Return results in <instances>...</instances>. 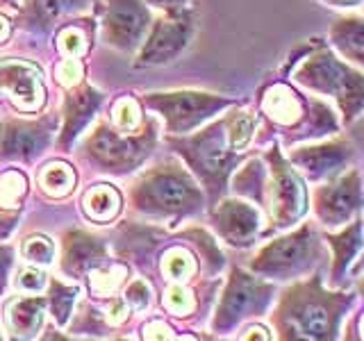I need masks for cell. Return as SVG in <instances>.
Returning <instances> with one entry per match:
<instances>
[{
  "mask_svg": "<svg viewBox=\"0 0 364 341\" xmlns=\"http://www.w3.org/2000/svg\"><path fill=\"white\" fill-rule=\"evenodd\" d=\"M257 123H264L267 132L262 144L278 141L282 151L326 139L344 130L339 114L328 100L294 85L287 75L271 80L259 91L257 100Z\"/></svg>",
  "mask_w": 364,
  "mask_h": 341,
  "instance_id": "7a4b0ae2",
  "label": "cell"
},
{
  "mask_svg": "<svg viewBox=\"0 0 364 341\" xmlns=\"http://www.w3.org/2000/svg\"><path fill=\"white\" fill-rule=\"evenodd\" d=\"M60 48L66 57L82 55L87 50V37L80 28H66L60 34Z\"/></svg>",
  "mask_w": 364,
  "mask_h": 341,
  "instance_id": "e575fe53",
  "label": "cell"
},
{
  "mask_svg": "<svg viewBox=\"0 0 364 341\" xmlns=\"http://www.w3.org/2000/svg\"><path fill=\"white\" fill-rule=\"evenodd\" d=\"M360 11H362V14H364V5H362V7H360Z\"/></svg>",
  "mask_w": 364,
  "mask_h": 341,
  "instance_id": "7dc6e473",
  "label": "cell"
},
{
  "mask_svg": "<svg viewBox=\"0 0 364 341\" xmlns=\"http://www.w3.org/2000/svg\"><path fill=\"white\" fill-rule=\"evenodd\" d=\"M162 271L168 280L182 282V280H187L196 273V259H193V255L187 248H171L164 255Z\"/></svg>",
  "mask_w": 364,
  "mask_h": 341,
  "instance_id": "484cf974",
  "label": "cell"
},
{
  "mask_svg": "<svg viewBox=\"0 0 364 341\" xmlns=\"http://www.w3.org/2000/svg\"><path fill=\"white\" fill-rule=\"evenodd\" d=\"M341 339L364 341V301H355V307H353L344 325H341Z\"/></svg>",
  "mask_w": 364,
  "mask_h": 341,
  "instance_id": "d6a6232c",
  "label": "cell"
},
{
  "mask_svg": "<svg viewBox=\"0 0 364 341\" xmlns=\"http://www.w3.org/2000/svg\"><path fill=\"white\" fill-rule=\"evenodd\" d=\"M0 89H5L23 112H34L43 105L41 73L32 64L0 62Z\"/></svg>",
  "mask_w": 364,
  "mask_h": 341,
  "instance_id": "5bb4252c",
  "label": "cell"
},
{
  "mask_svg": "<svg viewBox=\"0 0 364 341\" xmlns=\"http://www.w3.org/2000/svg\"><path fill=\"white\" fill-rule=\"evenodd\" d=\"M43 301L39 298H16L7 305V325L21 337H32L41 323Z\"/></svg>",
  "mask_w": 364,
  "mask_h": 341,
  "instance_id": "603a6c76",
  "label": "cell"
},
{
  "mask_svg": "<svg viewBox=\"0 0 364 341\" xmlns=\"http://www.w3.org/2000/svg\"><path fill=\"white\" fill-rule=\"evenodd\" d=\"M26 193V178L16 170H7L0 178V207H11Z\"/></svg>",
  "mask_w": 364,
  "mask_h": 341,
  "instance_id": "f1b7e54d",
  "label": "cell"
},
{
  "mask_svg": "<svg viewBox=\"0 0 364 341\" xmlns=\"http://www.w3.org/2000/svg\"><path fill=\"white\" fill-rule=\"evenodd\" d=\"M144 332L148 339H173L176 337V335H166V332H171V330L164 323H148L144 328Z\"/></svg>",
  "mask_w": 364,
  "mask_h": 341,
  "instance_id": "b9f144b4",
  "label": "cell"
},
{
  "mask_svg": "<svg viewBox=\"0 0 364 341\" xmlns=\"http://www.w3.org/2000/svg\"><path fill=\"white\" fill-rule=\"evenodd\" d=\"M316 3L337 11H355L364 5V0H316Z\"/></svg>",
  "mask_w": 364,
  "mask_h": 341,
  "instance_id": "60d3db41",
  "label": "cell"
},
{
  "mask_svg": "<svg viewBox=\"0 0 364 341\" xmlns=\"http://www.w3.org/2000/svg\"><path fill=\"white\" fill-rule=\"evenodd\" d=\"M7 34H9V26H7V21L0 16V41H3Z\"/></svg>",
  "mask_w": 364,
  "mask_h": 341,
  "instance_id": "bcb514c9",
  "label": "cell"
},
{
  "mask_svg": "<svg viewBox=\"0 0 364 341\" xmlns=\"http://www.w3.org/2000/svg\"><path fill=\"white\" fill-rule=\"evenodd\" d=\"M239 339H273V330L262 323H250L248 328L242 330Z\"/></svg>",
  "mask_w": 364,
  "mask_h": 341,
  "instance_id": "ab89813d",
  "label": "cell"
},
{
  "mask_svg": "<svg viewBox=\"0 0 364 341\" xmlns=\"http://www.w3.org/2000/svg\"><path fill=\"white\" fill-rule=\"evenodd\" d=\"M212 225L228 246L250 248L267 239V216L246 198L228 196L214 202Z\"/></svg>",
  "mask_w": 364,
  "mask_h": 341,
  "instance_id": "7c38bea8",
  "label": "cell"
},
{
  "mask_svg": "<svg viewBox=\"0 0 364 341\" xmlns=\"http://www.w3.org/2000/svg\"><path fill=\"white\" fill-rule=\"evenodd\" d=\"M223 123H225L228 144H230L232 151L246 153L257 134V114L253 109L237 107V102H235L232 107H228Z\"/></svg>",
  "mask_w": 364,
  "mask_h": 341,
  "instance_id": "ffe728a7",
  "label": "cell"
},
{
  "mask_svg": "<svg viewBox=\"0 0 364 341\" xmlns=\"http://www.w3.org/2000/svg\"><path fill=\"white\" fill-rule=\"evenodd\" d=\"M278 284L255 276L253 271L232 269L225 282L221 301L216 305L212 330L214 332H230L248 318L267 316L278 296Z\"/></svg>",
  "mask_w": 364,
  "mask_h": 341,
  "instance_id": "52a82bcc",
  "label": "cell"
},
{
  "mask_svg": "<svg viewBox=\"0 0 364 341\" xmlns=\"http://www.w3.org/2000/svg\"><path fill=\"white\" fill-rule=\"evenodd\" d=\"M267 162L264 196H262V212L267 216V239L289 230L310 216V185L299 173L282 146L273 141L262 153Z\"/></svg>",
  "mask_w": 364,
  "mask_h": 341,
  "instance_id": "5b68a950",
  "label": "cell"
},
{
  "mask_svg": "<svg viewBox=\"0 0 364 341\" xmlns=\"http://www.w3.org/2000/svg\"><path fill=\"white\" fill-rule=\"evenodd\" d=\"M346 134L350 136V141L353 146H355V151H358V166L362 170V175H364V114L360 119H355L350 125H346Z\"/></svg>",
  "mask_w": 364,
  "mask_h": 341,
  "instance_id": "d590c367",
  "label": "cell"
},
{
  "mask_svg": "<svg viewBox=\"0 0 364 341\" xmlns=\"http://www.w3.org/2000/svg\"><path fill=\"white\" fill-rule=\"evenodd\" d=\"M148 105L162 112L171 132H191L200 123L214 119L216 114L235 105L232 98L203 94V91H178V94H159L148 98Z\"/></svg>",
  "mask_w": 364,
  "mask_h": 341,
  "instance_id": "8fae6325",
  "label": "cell"
},
{
  "mask_svg": "<svg viewBox=\"0 0 364 341\" xmlns=\"http://www.w3.org/2000/svg\"><path fill=\"white\" fill-rule=\"evenodd\" d=\"M23 255L30 261H37V264H50L53 261V244L50 239L43 237H32L23 244Z\"/></svg>",
  "mask_w": 364,
  "mask_h": 341,
  "instance_id": "836d02e7",
  "label": "cell"
},
{
  "mask_svg": "<svg viewBox=\"0 0 364 341\" xmlns=\"http://www.w3.org/2000/svg\"><path fill=\"white\" fill-rule=\"evenodd\" d=\"M151 5H157V7H166V9H178L187 3V0H148Z\"/></svg>",
  "mask_w": 364,
  "mask_h": 341,
  "instance_id": "f6af8a7d",
  "label": "cell"
},
{
  "mask_svg": "<svg viewBox=\"0 0 364 341\" xmlns=\"http://www.w3.org/2000/svg\"><path fill=\"white\" fill-rule=\"evenodd\" d=\"M164 307L171 312V314H178V316H187L193 312V307H196V301H193V293L187 291L185 287H171L164 296Z\"/></svg>",
  "mask_w": 364,
  "mask_h": 341,
  "instance_id": "f546056e",
  "label": "cell"
},
{
  "mask_svg": "<svg viewBox=\"0 0 364 341\" xmlns=\"http://www.w3.org/2000/svg\"><path fill=\"white\" fill-rule=\"evenodd\" d=\"M121 198L119 193L107 185H100L87 191L85 196V210L94 221H109L119 212Z\"/></svg>",
  "mask_w": 364,
  "mask_h": 341,
  "instance_id": "cb8c5ba5",
  "label": "cell"
},
{
  "mask_svg": "<svg viewBox=\"0 0 364 341\" xmlns=\"http://www.w3.org/2000/svg\"><path fill=\"white\" fill-rule=\"evenodd\" d=\"M328 246L323 230L310 216L289 230L267 239L257 253L248 259V271L276 284H287L312 276L314 271H326Z\"/></svg>",
  "mask_w": 364,
  "mask_h": 341,
  "instance_id": "277c9868",
  "label": "cell"
},
{
  "mask_svg": "<svg viewBox=\"0 0 364 341\" xmlns=\"http://www.w3.org/2000/svg\"><path fill=\"white\" fill-rule=\"evenodd\" d=\"M182 155L187 157L189 166L198 180L210 191L212 202L223 198L228 191V182L235 173V168L246 159V153H237L228 144L225 136V123L223 119L214 121L203 132L193 134L191 139L182 141Z\"/></svg>",
  "mask_w": 364,
  "mask_h": 341,
  "instance_id": "8992f818",
  "label": "cell"
},
{
  "mask_svg": "<svg viewBox=\"0 0 364 341\" xmlns=\"http://www.w3.org/2000/svg\"><path fill=\"white\" fill-rule=\"evenodd\" d=\"M148 14L139 0H109L107 7V34L109 39L130 48L141 39L146 30Z\"/></svg>",
  "mask_w": 364,
  "mask_h": 341,
  "instance_id": "e0dca14e",
  "label": "cell"
},
{
  "mask_svg": "<svg viewBox=\"0 0 364 341\" xmlns=\"http://www.w3.org/2000/svg\"><path fill=\"white\" fill-rule=\"evenodd\" d=\"M48 141V130L43 125H7L0 141V155L30 159Z\"/></svg>",
  "mask_w": 364,
  "mask_h": 341,
  "instance_id": "d6986e66",
  "label": "cell"
},
{
  "mask_svg": "<svg viewBox=\"0 0 364 341\" xmlns=\"http://www.w3.org/2000/svg\"><path fill=\"white\" fill-rule=\"evenodd\" d=\"M18 284L26 291H43L46 289V276H43V273H39V271H34V269L23 271Z\"/></svg>",
  "mask_w": 364,
  "mask_h": 341,
  "instance_id": "74e56055",
  "label": "cell"
},
{
  "mask_svg": "<svg viewBox=\"0 0 364 341\" xmlns=\"http://www.w3.org/2000/svg\"><path fill=\"white\" fill-rule=\"evenodd\" d=\"M128 301L132 303L134 310H144L146 303H148V287H146L144 282L136 280L132 287L128 289Z\"/></svg>",
  "mask_w": 364,
  "mask_h": 341,
  "instance_id": "f35d334b",
  "label": "cell"
},
{
  "mask_svg": "<svg viewBox=\"0 0 364 341\" xmlns=\"http://www.w3.org/2000/svg\"><path fill=\"white\" fill-rule=\"evenodd\" d=\"M102 255H105V246L98 239L82 232H73L66 242L64 269H68L71 273H82L89 266H94Z\"/></svg>",
  "mask_w": 364,
  "mask_h": 341,
  "instance_id": "7402d4cb",
  "label": "cell"
},
{
  "mask_svg": "<svg viewBox=\"0 0 364 341\" xmlns=\"http://www.w3.org/2000/svg\"><path fill=\"white\" fill-rule=\"evenodd\" d=\"M75 293H77L75 289H71V287L66 289L64 284L53 282V291H50L48 303H50V310H53V314L57 316V321H60V323H64L68 318V314H71V305H73Z\"/></svg>",
  "mask_w": 364,
  "mask_h": 341,
  "instance_id": "4dcf8cb0",
  "label": "cell"
},
{
  "mask_svg": "<svg viewBox=\"0 0 364 341\" xmlns=\"http://www.w3.org/2000/svg\"><path fill=\"white\" fill-rule=\"evenodd\" d=\"M355 301L353 287H328L326 271L282 284L269 310L273 337L284 341H339L341 325Z\"/></svg>",
  "mask_w": 364,
  "mask_h": 341,
  "instance_id": "6da1fadb",
  "label": "cell"
},
{
  "mask_svg": "<svg viewBox=\"0 0 364 341\" xmlns=\"http://www.w3.org/2000/svg\"><path fill=\"white\" fill-rule=\"evenodd\" d=\"M102 96L98 91H94L91 87L80 89L77 94H73L66 102V128L62 134V144H68L73 136L85 128L87 121L91 119V114L96 112V107L100 105Z\"/></svg>",
  "mask_w": 364,
  "mask_h": 341,
  "instance_id": "44dd1931",
  "label": "cell"
},
{
  "mask_svg": "<svg viewBox=\"0 0 364 341\" xmlns=\"http://www.w3.org/2000/svg\"><path fill=\"white\" fill-rule=\"evenodd\" d=\"M326 43L333 48L341 60L364 71V14L355 11H341L330 23L326 32Z\"/></svg>",
  "mask_w": 364,
  "mask_h": 341,
  "instance_id": "9a60e30c",
  "label": "cell"
},
{
  "mask_svg": "<svg viewBox=\"0 0 364 341\" xmlns=\"http://www.w3.org/2000/svg\"><path fill=\"white\" fill-rule=\"evenodd\" d=\"M282 75L328 100L344 128L364 114V71L341 60L326 39H310L299 45L289 55Z\"/></svg>",
  "mask_w": 364,
  "mask_h": 341,
  "instance_id": "3957f363",
  "label": "cell"
},
{
  "mask_svg": "<svg viewBox=\"0 0 364 341\" xmlns=\"http://www.w3.org/2000/svg\"><path fill=\"white\" fill-rule=\"evenodd\" d=\"M289 162L299 168V173L307 180V185L333 180L346 168L358 164V151L353 146L346 130H341L326 139L299 144L284 151Z\"/></svg>",
  "mask_w": 364,
  "mask_h": 341,
  "instance_id": "9c48e42d",
  "label": "cell"
},
{
  "mask_svg": "<svg viewBox=\"0 0 364 341\" xmlns=\"http://www.w3.org/2000/svg\"><path fill=\"white\" fill-rule=\"evenodd\" d=\"M82 75V64L75 62V60H64L55 66V77L57 82H62L66 87H71L77 82V77Z\"/></svg>",
  "mask_w": 364,
  "mask_h": 341,
  "instance_id": "8d00e7d4",
  "label": "cell"
},
{
  "mask_svg": "<svg viewBox=\"0 0 364 341\" xmlns=\"http://www.w3.org/2000/svg\"><path fill=\"white\" fill-rule=\"evenodd\" d=\"M82 0H34V16L41 23H50L64 11H71L80 7Z\"/></svg>",
  "mask_w": 364,
  "mask_h": 341,
  "instance_id": "1f68e13d",
  "label": "cell"
},
{
  "mask_svg": "<svg viewBox=\"0 0 364 341\" xmlns=\"http://www.w3.org/2000/svg\"><path fill=\"white\" fill-rule=\"evenodd\" d=\"M109 323H121V321H125V303H121V301H117L112 307H109Z\"/></svg>",
  "mask_w": 364,
  "mask_h": 341,
  "instance_id": "ee69618b",
  "label": "cell"
},
{
  "mask_svg": "<svg viewBox=\"0 0 364 341\" xmlns=\"http://www.w3.org/2000/svg\"><path fill=\"white\" fill-rule=\"evenodd\" d=\"M89 148L100 164L121 168V166H130L134 159L139 157L141 141L123 139V136L112 132L109 128H98L96 134L91 136Z\"/></svg>",
  "mask_w": 364,
  "mask_h": 341,
  "instance_id": "ac0fdd59",
  "label": "cell"
},
{
  "mask_svg": "<svg viewBox=\"0 0 364 341\" xmlns=\"http://www.w3.org/2000/svg\"><path fill=\"white\" fill-rule=\"evenodd\" d=\"M39 182H41V187L50 193V196L60 198V196H66V193L73 189L75 173H73V168L68 164L53 162L48 166H43V170L39 173Z\"/></svg>",
  "mask_w": 364,
  "mask_h": 341,
  "instance_id": "d4e9b609",
  "label": "cell"
},
{
  "mask_svg": "<svg viewBox=\"0 0 364 341\" xmlns=\"http://www.w3.org/2000/svg\"><path fill=\"white\" fill-rule=\"evenodd\" d=\"M328 246L326 284L333 289L350 287V276L364 248V212L337 230H323Z\"/></svg>",
  "mask_w": 364,
  "mask_h": 341,
  "instance_id": "4fadbf2b",
  "label": "cell"
},
{
  "mask_svg": "<svg viewBox=\"0 0 364 341\" xmlns=\"http://www.w3.org/2000/svg\"><path fill=\"white\" fill-rule=\"evenodd\" d=\"M364 212V175L350 166L333 180L310 185V219L321 230H337Z\"/></svg>",
  "mask_w": 364,
  "mask_h": 341,
  "instance_id": "ba28073f",
  "label": "cell"
},
{
  "mask_svg": "<svg viewBox=\"0 0 364 341\" xmlns=\"http://www.w3.org/2000/svg\"><path fill=\"white\" fill-rule=\"evenodd\" d=\"M11 266V250L9 248H0V289L7 280V271Z\"/></svg>",
  "mask_w": 364,
  "mask_h": 341,
  "instance_id": "7bdbcfd3",
  "label": "cell"
},
{
  "mask_svg": "<svg viewBox=\"0 0 364 341\" xmlns=\"http://www.w3.org/2000/svg\"><path fill=\"white\" fill-rule=\"evenodd\" d=\"M125 278V269L123 266H112L109 271H94L91 273V291L96 296H107V293H114L119 289V284L123 282Z\"/></svg>",
  "mask_w": 364,
  "mask_h": 341,
  "instance_id": "83f0119b",
  "label": "cell"
},
{
  "mask_svg": "<svg viewBox=\"0 0 364 341\" xmlns=\"http://www.w3.org/2000/svg\"><path fill=\"white\" fill-rule=\"evenodd\" d=\"M191 37V18L187 14H173L171 18H164L155 28L151 41L146 43L141 53V62L146 64H157V62H168L171 57H176L182 48L187 45Z\"/></svg>",
  "mask_w": 364,
  "mask_h": 341,
  "instance_id": "2e32d148",
  "label": "cell"
},
{
  "mask_svg": "<svg viewBox=\"0 0 364 341\" xmlns=\"http://www.w3.org/2000/svg\"><path fill=\"white\" fill-rule=\"evenodd\" d=\"M134 196L141 210L155 214H191L203 207V191L180 168H164L148 175Z\"/></svg>",
  "mask_w": 364,
  "mask_h": 341,
  "instance_id": "30bf717a",
  "label": "cell"
},
{
  "mask_svg": "<svg viewBox=\"0 0 364 341\" xmlns=\"http://www.w3.org/2000/svg\"><path fill=\"white\" fill-rule=\"evenodd\" d=\"M112 119L117 123V128L123 132H132L136 125L141 123V114H139V105L132 98H121L112 109Z\"/></svg>",
  "mask_w": 364,
  "mask_h": 341,
  "instance_id": "4316f807",
  "label": "cell"
}]
</instances>
